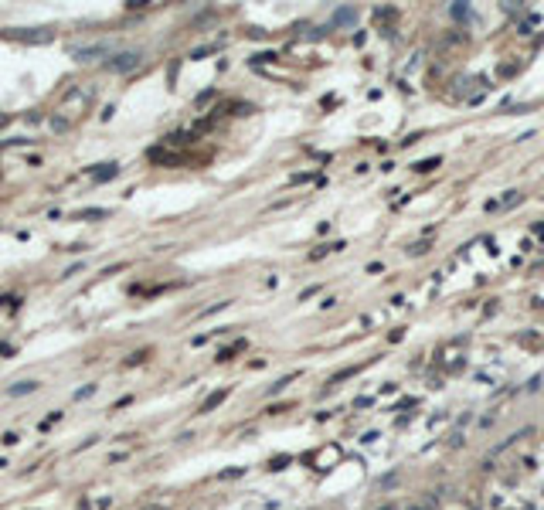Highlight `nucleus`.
<instances>
[{
	"label": "nucleus",
	"mask_w": 544,
	"mask_h": 510,
	"mask_svg": "<svg viewBox=\"0 0 544 510\" xmlns=\"http://www.w3.org/2000/svg\"><path fill=\"white\" fill-rule=\"evenodd\" d=\"M109 211L106 208H85V211H78V218H106Z\"/></svg>",
	"instance_id": "nucleus-6"
},
{
	"label": "nucleus",
	"mask_w": 544,
	"mask_h": 510,
	"mask_svg": "<svg viewBox=\"0 0 544 510\" xmlns=\"http://www.w3.org/2000/svg\"><path fill=\"white\" fill-rule=\"evenodd\" d=\"M24 392H38V381H20L11 388V394H24Z\"/></svg>",
	"instance_id": "nucleus-3"
},
{
	"label": "nucleus",
	"mask_w": 544,
	"mask_h": 510,
	"mask_svg": "<svg viewBox=\"0 0 544 510\" xmlns=\"http://www.w3.org/2000/svg\"><path fill=\"white\" fill-rule=\"evenodd\" d=\"M408 252H412V255H426V252H428V242H419V245H412Z\"/></svg>",
	"instance_id": "nucleus-7"
},
{
	"label": "nucleus",
	"mask_w": 544,
	"mask_h": 510,
	"mask_svg": "<svg viewBox=\"0 0 544 510\" xmlns=\"http://www.w3.org/2000/svg\"><path fill=\"white\" fill-rule=\"evenodd\" d=\"M500 204H504V208H510V204H517V191H507V197L500 201Z\"/></svg>",
	"instance_id": "nucleus-8"
},
{
	"label": "nucleus",
	"mask_w": 544,
	"mask_h": 510,
	"mask_svg": "<svg viewBox=\"0 0 544 510\" xmlns=\"http://www.w3.org/2000/svg\"><path fill=\"white\" fill-rule=\"evenodd\" d=\"M435 167H439V157H428V160H422V163H415L419 174H428V170H435Z\"/></svg>",
	"instance_id": "nucleus-5"
},
{
	"label": "nucleus",
	"mask_w": 544,
	"mask_h": 510,
	"mask_svg": "<svg viewBox=\"0 0 544 510\" xmlns=\"http://www.w3.org/2000/svg\"><path fill=\"white\" fill-rule=\"evenodd\" d=\"M136 65H140V51H119L109 58V68L113 72H133Z\"/></svg>",
	"instance_id": "nucleus-1"
},
{
	"label": "nucleus",
	"mask_w": 544,
	"mask_h": 510,
	"mask_svg": "<svg viewBox=\"0 0 544 510\" xmlns=\"http://www.w3.org/2000/svg\"><path fill=\"white\" fill-rule=\"evenodd\" d=\"M116 174H119L116 163H106V170H96L92 177H96V180H109V177H116Z\"/></svg>",
	"instance_id": "nucleus-4"
},
{
	"label": "nucleus",
	"mask_w": 544,
	"mask_h": 510,
	"mask_svg": "<svg viewBox=\"0 0 544 510\" xmlns=\"http://www.w3.org/2000/svg\"><path fill=\"white\" fill-rule=\"evenodd\" d=\"M228 398V392H211L208 398H204V405H201V412H211V409H218L221 402Z\"/></svg>",
	"instance_id": "nucleus-2"
}]
</instances>
